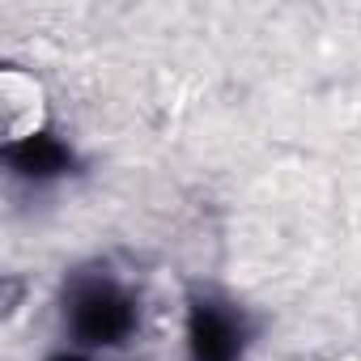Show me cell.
Masks as SVG:
<instances>
[{"instance_id": "obj_3", "label": "cell", "mask_w": 361, "mask_h": 361, "mask_svg": "<svg viewBox=\"0 0 361 361\" xmlns=\"http://www.w3.org/2000/svg\"><path fill=\"white\" fill-rule=\"evenodd\" d=\"M9 161L26 178H51V174L68 170V149L51 136H26V140L9 145Z\"/></svg>"}, {"instance_id": "obj_2", "label": "cell", "mask_w": 361, "mask_h": 361, "mask_svg": "<svg viewBox=\"0 0 361 361\" xmlns=\"http://www.w3.org/2000/svg\"><path fill=\"white\" fill-rule=\"evenodd\" d=\"M192 357L196 361H234L238 348H243V331H238V319L221 306H209L200 302L192 310Z\"/></svg>"}, {"instance_id": "obj_4", "label": "cell", "mask_w": 361, "mask_h": 361, "mask_svg": "<svg viewBox=\"0 0 361 361\" xmlns=\"http://www.w3.org/2000/svg\"><path fill=\"white\" fill-rule=\"evenodd\" d=\"M56 361H77V357H56Z\"/></svg>"}, {"instance_id": "obj_1", "label": "cell", "mask_w": 361, "mask_h": 361, "mask_svg": "<svg viewBox=\"0 0 361 361\" xmlns=\"http://www.w3.org/2000/svg\"><path fill=\"white\" fill-rule=\"evenodd\" d=\"M132 302L111 281H90L73 293V331L85 344H119L132 331Z\"/></svg>"}]
</instances>
